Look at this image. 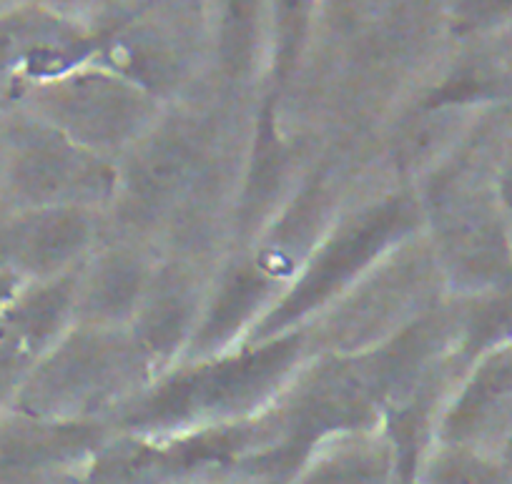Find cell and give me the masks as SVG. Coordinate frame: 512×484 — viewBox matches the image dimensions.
Instances as JSON below:
<instances>
[{"mask_svg":"<svg viewBox=\"0 0 512 484\" xmlns=\"http://www.w3.org/2000/svg\"><path fill=\"white\" fill-rule=\"evenodd\" d=\"M312 349L309 329H299L176 364L113 414V432L159 437L259 417L282 399Z\"/></svg>","mask_w":512,"mask_h":484,"instance_id":"obj_1","label":"cell"},{"mask_svg":"<svg viewBox=\"0 0 512 484\" xmlns=\"http://www.w3.org/2000/svg\"><path fill=\"white\" fill-rule=\"evenodd\" d=\"M425 224L420 196L407 186L379 191L337 216L294 279L246 342L309 329Z\"/></svg>","mask_w":512,"mask_h":484,"instance_id":"obj_2","label":"cell"},{"mask_svg":"<svg viewBox=\"0 0 512 484\" xmlns=\"http://www.w3.org/2000/svg\"><path fill=\"white\" fill-rule=\"evenodd\" d=\"M154 379L126 327L76 321L18 389L21 414L56 422H103Z\"/></svg>","mask_w":512,"mask_h":484,"instance_id":"obj_3","label":"cell"},{"mask_svg":"<svg viewBox=\"0 0 512 484\" xmlns=\"http://www.w3.org/2000/svg\"><path fill=\"white\" fill-rule=\"evenodd\" d=\"M420 201L435 229V264L452 284L480 291L500 289L512 279L505 229L490 201L472 189L465 169L432 176Z\"/></svg>","mask_w":512,"mask_h":484,"instance_id":"obj_4","label":"cell"},{"mask_svg":"<svg viewBox=\"0 0 512 484\" xmlns=\"http://www.w3.org/2000/svg\"><path fill=\"white\" fill-rule=\"evenodd\" d=\"M6 179L23 209L83 206L101 211L116 196L118 164L46 121H36L11 133Z\"/></svg>","mask_w":512,"mask_h":484,"instance_id":"obj_5","label":"cell"},{"mask_svg":"<svg viewBox=\"0 0 512 484\" xmlns=\"http://www.w3.org/2000/svg\"><path fill=\"white\" fill-rule=\"evenodd\" d=\"M41 111V121L111 161L159 121L151 93L128 76L113 73L61 78L46 91Z\"/></svg>","mask_w":512,"mask_h":484,"instance_id":"obj_6","label":"cell"},{"mask_svg":"<svg viewBox=\"0 0 512 484\" xmlns=\"http://www.w3.org/2000/svg\"><path fill=\"white\" fill-rule=\"evenodd\" d=\"M209 281L204 259L171 254L156 261L144 299L126 327L154 379L184 362L204 311Z\"/></svg>","mask_w":512,"mask_h":484,"instance_id":"obj_7","label":"cell"},{"mask_svg":"<svg viewBox=\"0 0 512 484\" xmlns=\"http://www.w3.org/2000/svg\"><path fill=\"white\" fill-rule=\"evenodd\" d=\"M101 241L98 209H23L0 226V271L38 284L61 279L81 269Z\"/></svg>","mask_w":512,"mask_h":484,"instance_id":"obj_8","label":"cell"},{"mask_svg":"<svg viewBox=\"0 0 512 484\" xmlns=\"http://www.w3.org/2000/svg\"><path fill=\"white\" fill-rule=\"evenodd\" d=\"M149 244L121 236L101 241L76 274V321L98 327H128L156 269Z\"/></svg>","mask_w":512,"mask_h":484,"instance_id":"obj_9","label":"cell"},{"mask_svg":"<svg viewBox=\"0 0 512 484\" xmlns=\"http://www.w3.org/2000/svg\"><path fill=\"white\" fill-rule=\"evenodd\" d=\"M282 484H400V464L382 427L359 429L314 444Z\"/></svg>","mask_w":512,"mask_h":484,"instance_id":"obj_10","label":"cell"},{"mask_svg":"<svg viewBox=\"0 0 512 484\" xmlns=\"http://www.w3.org/2000/svg\"><path fill=\"white\" fill-rule=\"evenodd\" d=\"M512 409V342L492 349L472 372L462 392L442 417L437 434L442 444L467 447L490 432Z\"/></svg>","mask_w":512,"mask_h":484,"instance_id":"obj_11","label":"cell"},{"mask_svg":"<svg viewBox=\"0 0 512 484\" xmlns=\"http://www.w3.org/2000/svg\"><path fill=\"white\" fill-rule=\"evenodd\" d=\"M415 484H502V472L462 444H442L430 457H422Z\"/></svg>","mask_w":512,"mask_h":484,"instance_id":"obj_12","label":"cell"},{"mask_svg":"<svg viewBox=\"0 0 512 484\" xmlns=\"http://www.w3.org/2000/svg\"><path fill=\"white\" fill-rule=\"evenodd\" d=\"M221 61L231 78H244L256 36V0H219Z\"/></svg>","mask_w":512,"mask_h":484,"instance_id":"obj_13","label":"cell"},{"mask_svg":"<svg viewBox=\"0 0 512 484\" xmlns=\"http://www.w3.org/2000/svg\"><path fill=\"white\" fill-rule=\"evenodd\" d=\"M314 0H277V61H274V78L279 83L287 81L294 71L299 51H302L304 33L309 26Z\"/></svg>","mask_w":512,"mask_h":484,"instance_id":"obj_14","label":"cell"},{"mask_svg":"<svg viewBox=\"0 0 512 484\" xmlns=\"http://www.w3.org/2000/svg\"><path fill=\"white\" fill-rule=\"evenodd\" d=\"M512 13V0H462L457 21L462 28H482Z\"/></svg>","mask_w":512,"mask_h":484,"instance_id":"obj_15","label":"cell"},{"mask_svg":"<svg viewBox=\"0 0 512 484\" xmlns=\"http://www.w3.org/2000/svg\"><path fill=\"white\" fill-rule=\"evenodd\" d=\"M18 294H21V279L8 274V271H0V319H3V314H6L8 309H11L13 301L18 299Z\"/></svg>","mask_w":512,"mask_h":484,"instance_id":"obj_16","label":"cell"},{"mask_svg":"<svg viewBox=\"0 0 512 484\" xmlns=\"http://www.w3.org/2000/svg\"><path fill=\"white\" fill-rule=\"evenodd\" d=\"M500 196L502 201L512 209V153L505 161V169H502V176H500Z\"/></svg>","mask_w":512,"mask_h":484,"instance_id":"obj_17","label":"cell"},{"mask_svg":"<svg viewBox=\"0 0 512 484\" xmlns=\"http://www.w3.org/2000/svg\"><path fill=\"white\" fill-rule=\"evenodd\" d=\"M181 484H256L251 479L244 477H201V479H191V482H181Z\"/></svg>","mask_w":512,"mask_h":484,"instance_id":"obj_18","label":"cell"},{"mask_svg":"<svg viewBox=\"0 0 512 484\" xmlns=\"http://www.w3.org/2000/svg\"><path fill=\"white\" fill-rule=\"evenodd\" d=\"M76 484H83V482H81V479H78V482H76Z\"/></svg>","mask_w":512,"mask_h":484,"instance_id":"obj_19","label":"cell"}]
</instances>
